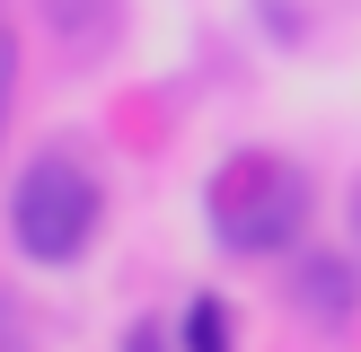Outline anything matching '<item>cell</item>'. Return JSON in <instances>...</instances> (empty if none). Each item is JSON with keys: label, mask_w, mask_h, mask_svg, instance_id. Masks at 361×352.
Returning a JSON list of instances; mask_svg holds the SVG:
<instances>
[{"label": "cell", "mask_w": 361, "mask_h": 352, "mask_svg": "<svg viewBox=\"0 0 361 352\" xmlns=\"http://www.w3.org/2000/svg\"><path fill=\"white\" fill-rule=\"evenodd\" d=\"M9 238L27 264H80L88 238H97V176L80 158H35L9 194Z\"/></svg>", "instance_id": "cell-1"}, {"label": "cell", "mask_w": 361, "mask_h": 352, "mask_svg": "<svg viewBox=\"0 0 361 352\" xmlns=\"http://www.w3.org/2000/svg\"><path fill=\"white\" fill-rule=\"evenodd\" d=\"M212 220H221V246L274 256V246H291L300 220H309V185H300V168H282V158H238V168L212 185Z\"/></svg>", "instance_id": "cell-2"}, {"label": "cell", "mask_w": 361, "mask_h": 352, "mask_svg": "<svg viewBox=\"0 0 361 352\" xmlns=\"http://www.w3.org/2000/svg\"><path fill=\"white\" fill-rule=\"evenodd\" d=\"M300 308H309L317 326H344V317L361 308V273L344 256H309L300 264Z\"/></svg>", "instance_id": "cell-3"}, {"label": "cell", "mask_w": 361, "mask_h": 352, "mask_svg": "<svg viewBox=\"0 0 361 352\" xmlns=\"http://www.w3.org/2000/svg\"><path fill=\"white\" fill-rule=\"evenodd\" d=\"M185 352H229V299H194L185 308Z\"/></svg>", "instance_id": "cell-4"}, {"label": "cell", "mask_w": 361, "mask_h": 352, "mask_svg": "<svg viewBox=\"0 0 361 352\" xmlns=\"http://www.w3.org/2000/svg\"><path fill=\"white\" fill-rule=\"evenodd\" d=\"M133 352H168V334H159V326H141V334H133Z\"/></svg>", "instance_id": "cell-5"}, {"label": "cell", "mask_w": 361, "mask_h": 352, "mask_svg": "<svg viewBox=\"0 0 361 352\" xmlns=\"http://www.w3.org/2000/svg\"><path fill=\"white\" fill-rule=\"evenodd\" d=\"M353 238H361V185H353Z\"/></svg>", "instance_id": "cell-6"}]
</instances>
